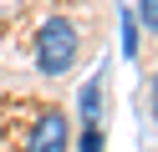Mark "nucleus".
<instances>
[{"mask_svg":"<svg viewBox=\"0 0 158 152\" xmlns=\"http://www.w3.org/2000/svg\"><path fill=\"white\" fill-rule=\"evenodd\" d=\"M143 20H148V25L158 30V0H143Z\"/></svg>","mask_w":158,"mask_h":152,"instance_id":"obj_4","label":"nucleus"},{"mask_svg":"<svg viewBox=\"0 0 158 152\" xmlns=\"http://www.w3.org/2000/svg\"><path fill=\"white\" fill-rule=\"evenodd\" d=\"M123 56H127V61L138 56V20L127 15V10H123Z\"/></svg>","mask_w":158,"mask_h":152,"instance_id":"obj_3","label":"nucleus"},{"mask_svg":"<svg viewBox=\"0 0 158 152\" xmlns=\"http://www.w3.org/2000/svg\"><path fill=\"white\" fill-rule=\"evenodd\" d=\"M72 61H77V25L61 20V15H51L36 30V66H41L46 76H61Z\"/></svg>","mask_w":158,"mask_h":152,"instance_id":"obj_1","label":"nucleus"},{"mask_svg":"<svg viewBox=\"0 0 158 152\" xmlns=\"http://www.w3.org/2000/svg\"><path fill=\"white\" fill-rule=\"evenodd\" d=\"M26 152H66V117H61V111H46V117L36 122Z\"/></svg>","mask_w":158,"mask_h":152,"instance_id":"obj_2","label":"nucleus"},{"mask_svg":"<svg viewBox=\"0 0 158 152\" xmlns=\"http://www.w3.org/2000/svg\"><path fill=\"white\" fill-rule=\"evenodd\" d=\"M153 111H158V76H153Z\"/></svg>","mask_w":158,"mask_h":152,"instance_id":"obj_5","label":"nucleus"}]
</instances>
